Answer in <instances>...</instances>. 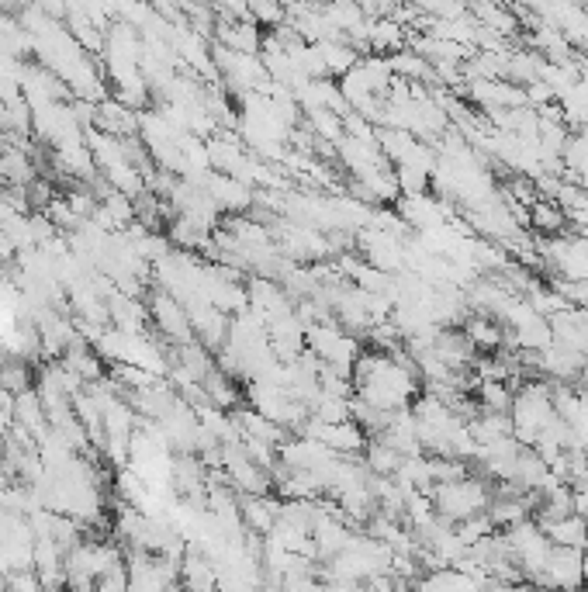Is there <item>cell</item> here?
Returning <instances> with one entry per match:
<instances>
[{
	"instance_id": "6da1fadb",
	"label": "cell",
	"mask_w": 588,
	"mask_h": 592,
	"mask_svg": "<svg viewBox=\"0 0 588 592\" xmlns=\"http://www.w3.org/2000/svg\"><path fill=\"white\" fill-rule=\"evenodd\" d=\"M433 506H436V516H440V520H447L450 527H457V523L471 520V516L488 513V506H492V489H488L485 482H478V478L467 475V478H461V482L436 485Z\"/></svg>"
},
{
	"instance_id": "7a4b0ae2",
	"label": "cell",
	"mask_w": 588,
	"mask_h": 592,
	"mask_svg": "<svg viewBox=\"0 0 588 592\" xmlns=\"http://www.w3.org/2000/svg\"><path fill=\"white\" fill-rule=\"evenodd\" d=\"M544 537L554 547H575V551H585L588 544V530L582 516H568V520H557V523H544Z\"/></svg>"
},
{
	"instance_id": "3957f363",
	"label": "cell",
	"mask_w": 588,
	"mask_h": 592,
	"mask_svg": "<svg viewBox=\"0 0 588 592\" xmlns=\"http://www.w3.org/2000/svg\"><path fill=\"white\" fill-rule=\"evenodd\" d=\"M502 329L499 322H492L488 316H471V319H464V329L461 333L471 340V347L474 350H499L502 347Z\"/></svg>"
},
{
	"instance_id": "277c9868",
	"label": "cell",
	"mask_w": 588,
	"mask_h": 592,
	"mask_svg": "<svg viewBox=\"0 0 588 592\" xmlns=\"http://www.w3.org/2000/svg\"><path fill=\"white\" fill-rule=\"evenodd\" d=\"M478 395L485 412H499V416H509L512 399H516V392L505 381H478Z\"/></svg>"
},
{
	"instance_id": "5b68a950",
	"label": "cell",
	"mask_w": 588,
	"mask_h": 592,
	"mask_svg": "<svg viewBox=\"0 0 588 592\" xmlns=\"http://www.w3.org/2000/svg\"><path fill=\"white\" fill-rule=\"evenodd\" d=\"M367 42H371L374 52H402V46H405L402 25H395V21H374Z\"/></svg>"
},
{
	"instance_id": "8992f818",
	"label": "cell",
	"mask_w": 588,
	"mask_h": 592,
	"mask_svg": "<svg viewBox=\"0 0 588 592\" xmlns=\"http://www.w3.org/2000/svg\"><path fill=\"white\" fill-rule=\"evenodd\" d=\"M530 226L540 229L544 236H557L564 229V212L557 205H550V201H537L530 208Z\"/></svg>"
}]
</instances>
